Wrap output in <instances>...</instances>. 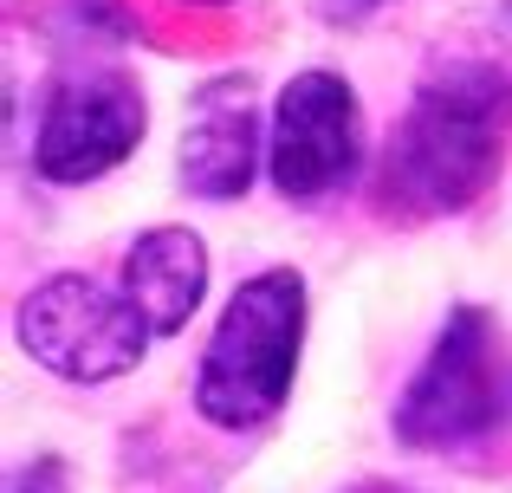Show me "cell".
Masks as SVG:
<instances>
[{"mask_svg": "<svg viewBox=\"0 0 512 493\" xmlns=\"http://www.w3.org/2000/svg\"><path fill=\"white\" fill-rule=\"evenodd\" d=\"M13 338L39 370L59 383H117L150 357V318L124 286H104L91 273H52L13 312Z\"/></svg>", "mask_w": 512, "mask_h": 493, "instance_id": "277c9868", "label": "cell"}, {"mask_svg": "<svg viewBox=\"0 0 512 493\" xmlns=\"http://www.w3.org/2000/svg\"><path fill=\"white\" fill-rule=\"evenodd\" d=\"M124 292L143 305L156 338H175V331L195 318V305L208 299V241L195 228H150L137 234L124 253Z\"/></svg>", "mask_w": 512, "mask_h": 493, "instance_id": "ba28073f", "label": "cell"}, {"mask_svg": "<svg viewBox=\"0 0 512 493\" xmlns=\"http://www.w3.org/2000/svg\"><path fill=\"white\" fill-rule=\"evenodd\" d=\"M376 7H389V0H318V13H325L331 26H357V20H370Z\"/></svg>", "mask_w": 512, "mask_h": 493, "instance_id": "8fae6325", "label": "cell"}, {"mask_svg": "<svg viewBox=\"0 0 512 493\" xmlns=\"http://www.w3.org/2000/svg\"><path fill=\"white\" fill-rule=\"evenodd\" d=\"M188 7H227V0H188Z\"/></svg>", "mask_w": 512, "mask_h": 493, "instance_id": "4fadbf2b", "label": "cell"}, {"mask_svg": "<svg viewBox=\"0 0 512 493\" xmlns=\"http://www.w3.org/2000/svg\"><path fill=\"white\" fill-rule=\"evenodd\" d=\"M46 26L59 39H130V13L117 0H46Z\"/></svg>", "mask_w": 512, "mask_h": 493, "instance_id": "9c48e42d", "label": "cell"}, {"mask_svg": "<svg viewBox=\"0 0 512 493\" xmlns=\"http://www.w3.org/2000/svg\"><path fill=\"white\" fill-rule=\"evenodd\" d=\"M512 124V85L493 65H441L415 85L409 111L396 117L383 156H376L370 202L376 215L422 228V221L461 215L500 182Z\"/></svg>", "mask_w": 512, "mask_h": 493, "instance_id": "6da1fadb", "label": "cell"}, {"mask_svg": "<svg viewBox=\"0 0 512 493\" xmlns=\"http://www.w3.org/2000/svg\"><path fill=\"white\" fill-rule=\"evenodd\" d=\"M7 493H65V468H59V461H33V468L13 474Z\"/></svg>", "mask_w": 512, "mask_h": 493, "instance_id": "30bf717a", "label": "cell"}, {"mask_svg": "<svg viewBox=\"0 0 512 493\" xmlns=\"http://www.w3.org/2000/svg\"><path fill=\"white\" fill-rule=\"evenodd\" d=\"M389 429L415 455H480L512 435V338L487 305H454L409 370Z\"/></svg>", "mask_w": 512, "mask_h": 493, "instance_id": "7a4b0ae2", "label": "cell"}, {"mask_svg": "<svg viewBox=\"0 0 512 493\" xmlns=\"http://www.w3.org/2000/svg\"><path fill=\"white\" fill-rule=\"evenodd\" d=\"M305 351V279L292 266L240 279V292L221 305V325L208 331L195 364V416L227 435H253L286 409L299 383Z\"/></svg>", "mask_w": 512, "mask_h": 493, "instance_id": "3957f363", "label": "cell"}, {"mask_svg": "<svg viewBox=\"0 0 512 493\" xmlns=\"http://www.w3.org/2000/svg\"><path fill=\"white\" fill-rule=\"evenodd\" d=\"M363 169V104L344 72L305 65L279 85L266 124V176L286 202H325Z\"/></svg>", "mask_w": 512, "mask_h": 493, "instance_id": "8992f818", "label": "cell"}, {"mask_svg": "<svg viewBox=\"0 0 512 493\" xmlns=\"http://www.w3.org/2000/svg\"><path fill=\"white\" fill-rule=\"evenodd\" d=\"M150 130V104L143 85L117 65H65L52 85L39 91L33 117V176L59 182V189H85V182L111 176Z\"/></svg>", "mask_w": 512, "mask_h": 493, "instance_id": "5b68a950", "label": "cell"}, {"mask_svg": "<svg viewBox=\"0 0 512 493\" xmlns=\"http://www.w3.org/2000/svg\"><path fill=\"white\" fill-rule=\"evenodd\" d=\"M344 493H409V487H396V481H357V487H344Z\"/></svg>", "mask_w": 512, "mask_h": 493, "instance_id": "7c38bea8", "label": "cell"}, {"mask_svg": "<svg viewBox=\"0 0 512 493\" xmlns=\"http://www.w3.org/2000/svg\"><path fill=\"white\" fill-rule=\"evenodd\" d=\"M260 91L247 72H221L208 85H195L188 98V124L175 143V169H182V189L201 202H234L253 189L260 176Z\"/></svg>", "mask_w": 512, "mask_h": 493, "instance_id": "52a82bcc", "label": "cell"}]
</instances>
